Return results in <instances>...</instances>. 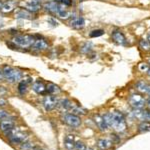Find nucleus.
Listing matches in <instances>:
<instances>
[{
  "label": "nucleus",
  "mask_w": 150,
  "mask_h": 150,
  "mask_svg": "<svg viewBox=\"0 0 150 150\" xmlns=\"http://www.w3.org/2000/svg\"><path fill=\"white\" fill-rule=\"evenodd\" d=\"M106 124L108 127H112L115 131L117 132H124L127 128L126 122H125V117L119 111H114V112L106 113L103 116Z\"/></svg>",
  "instance_id": "obj_1"
},
{
  "label": "nucleus",
  "mask_w": 150,
  "mask_h": 150,
  "mask_svg": "<svg viewBox=\"0 0 150 150\" xmlns=\"http://www.w3.org/2000/svg\"><path fill=\"white\" fill-rule=\"evenodd\" d=\"M2 73H3V77H5L7 81L11 82V83L20 81L23 77L22 72L11 66H4L3 70H2Z\"/></svg>",
  "instance_id": "obj_2"
},
{
  "label": "nucleus",
  "mask_w": 150,
  "mask_h": 150,
  "mask_svg": "<svg viewBox=\"0 0 150 150\" xmlns=\"http://www.w3.org/2000/svg\"><path fill=\"white\" fill-rule=\"evenodd\" d=\"M34 41H35L34 37L29 34L17 35L12 38V42H13L14 44H16L17 46H20L22 48L31 47L33 45V43H34Z\"/></svg>",
  "instance_id": "obj_3"
},
{
  "label": "nucleus",
  "mask_w": 150,
  "mask_h": 150,
  "mask_svg": "<svg viewBox=\"0 0 150 150\" xmlns=\"http://www.w3.org/2000/svg\"><path fill=\"white\" fill-rule=\"evenodd\" d=\"M62 121L69 125L70 127H79L81 124V119L78 115H75L73 113H66L62 116Z\"/></svg>",
  "instance_id": "obj_4"
},
{
  "label": "nucleus",
  "mask_w": 150,
  "mask_h": 150,
  "mask_svg": "<svg viewBox=\"0 0 150 150\" xmlns=\"http://www.w3.org/2000/svg\"><path fill=\"white\" fill-rule=\"evenodd\" d=\"M129 104L132 106L133 108H143L144 105L146 104V100L141 94H137V93H133L129 96Z\"/></svg>",
  "instance_id": "obj_5"
},
{
  "label": "nucleus",
  "mask_w": 150,
  "mask_h": 150,
  "mask_svg": "<svg viewBox=\"0 0 150 150\" xmlns=\"http://www.w3.org/2000/svg\"><path fill=\"white\" fill-rule=\"evenodd\" d=\"M132 116L140 121H147L150 122V110L149 109H143V108H133Z\"/></svg>",
  "instance_id": "obj_6"
},
{
  "label": "nucleus",
  "mask_w": 150,
  "mask_h": 150,
  "mask_svg": "<svg viewBox=\"0 0 150 150\" xmlns=\"http://www.w3.org/2000/svg\"><path fill=\"white\" fill-rule=\"evenodd\" d=\"M24 9L30 13H36L41 9V0H26Z\"/></svg>",
  "instance_id": "obj_7"
},
{
  "label": "nucleus",
  "mask_w": 150,
  "mask_h": 150,
  "mask_svg": "<svg viewBox=\"0 0 150 150\" xmlns=\"http://www.w3.org/2000/svg\"><path fill=\"white\" fill-rule=\"evenodd\" d=\"M111 37H112V39L115 43H117L119 45H125L127 43L126 37H125L123 32L121 30H119V29L113 30L112 33H111Z\"/></svg>",
  "instance_id": "obj_8"
},
{
  "label": "nucleus",
  "mask_w": 150,
  "mask_h": 150,
  "mask_svg": "<svg viewBox=\"0 0 150 150\" xmlns=\"http://www.w3.org/2000/svg\"><path fill=\"white\" fill-rule=\"evenodd\" d=\"M58 104V100L54 96H46L43 100V106L46 111H51L54 109Z\"/></svg>",
  "instance_id": "obj_9"
},
{
  "label": "nucleus",
  "mask_w": 150,
  "mask_h": 150,
  "mask_svg": "<svg viewBox=\"0 0 150 150\" xmlns=\"http://www.w3.org/2000/svg\"><path fill=\"white\" fill-rule=\"evenodd\" d=\"M16 6H17V2L15 0H8L5 3L2 4L1 8H0V12L3 14L10 13L16 8Z\"/></svg>",
  "instance_id": "obj_10"
},
{
  "label": "nucleus",
  "mask_w": 150,
  "mask_h": 150,
  "mask_svg": "<svg viewBox=\"0 0 150 150\" xmlns=\"http://www.w3.org/2000/svg\"><path fill=\"white\" fill-rule=\"evenodd\" d=\"M69 24L71 27H73L75 29H81L85 25V20L81 16H75V17H73L70 20Z\"/></svg>",
  "instance_id": "obj_11"
},
{
  "label": "nucleus",
  "mask_w": 150,
  "mask_h": 150,
  "mask_svg": "<svg viewBox=\"0 0 150 150\" xmlns=\"http://www.w3.org/2000/svg\"><path fill=\"white\" fill-rule=\"evenodd\" d=\"M26 139H27L26 135L21 132H16L13 136L10 137V141L13 144H22L23 142L26 141Z\"/></svg>",
  "instance_id": "obj_12"
},
{
  "label": "nucleus",
  "mask_w": 150,
  "mask_h": 150,
  "mask_svg": "<svg viewBox=\"0 0 150 150\" xmlns=\"http://www.w3.org/2000/svg\"><path fill=\"white\" fill-rule=\"evenodd\" d=\"M136 89L141 93H144V94H147V95L150 96V84H147L146 82L144 81H138L136 83Z\"/></svg>",
  "instance_id": "obj_13"
},
{
  "label": "nucleus",
  "mask_w": 150,
  "mask_h": 150,
  "mask_svg": "<svg viewBox=\"0 0 150 150\" xmlns=\"http://www.w3.org/2000/svg\"><path fill=\"white\" fill-rule=\"evenodd\" d=\"M32 47L34 48L35 50L43 51V50H46L48 48V43L45 39H35Z\"/></svg>",
  "instance_id": "obj_14"
},
{
  "label": "nucleus",
  "mask_w": 150,
  "mask_h": 150,
  "mask_svg": "<svg viewBox=\"0 0 150 150\" xmlns=\"http://www.w3.org/2000/svg\"><path fill=\"white\" fill-rule=\"evenodd\" d=\"M94 121H95L96 125H97L98 128L101 130V131H106V129L108 128V126H107V124H106L105 120H104L103 116L96 114L94 116Z\"/></svg>",
  "instance_id": "obj_15"
},
{
  "label": "nucleus",
  "mask_w": 150,
  "mask_h": 150,
  "mask_svg": "<svg viewBox=\"0 0 150 150\" xmlns=\"http://www.w3.org/2000/svg\"><path fill=\"white\" fill-rule=\"evenodd\" d=\"M113 144V141H111L110 139L107 138H101L97 141V147L100 150H106L110 148Z\"/></svg>",
  "instance_id": "obj_16"
},
{
  "label": "nucleus",
  "mask_w": 150,
  "mask_h": 150,
  "mask_svg": "<svg viewBox=\"0 0 150 150\" xmlns=\"http://www.w3.org/2000/svg\"><path fill=\"white\" fill-rule=\"evenodd\" d=\"M12 128H14V121L13 120L8 119V118H5V119H3L1 122H0V129H1L3 132H5L9 129H12Z\"/></svg>",
  "instance_id": "obj_17"
},
{
  "label": "nucleus",
  "mask_w": 150,
  "mask_h": 150,
  "mask_svg": "<svg viewBox=\"0 0 150 150\" xmlns=\"http://www.w3.org/2000/svg\"><path fill=\"white\" fill-rule=\"evenodd\" d=\"M57 106L59 108H61L62 110H71L72 106H73V103L70 100H68V99H62V100L58 101Z\"/></svg>",
  "instance_id": "obj_18"
},
{
  "label": "nucleus",
  "mask_w": 150,
  "mask_h": 150,
  "mask_svg": "<svg viewBox=\"0 0 150 150\" xmlns=\"http://www.w3.org/2000/svg\"><path fill=\"white\" fill-rule=\"evenodd\" d=\"M32 89H33V91H35V92L38 94H44L45 91H46V87H45L44 84L40 81L34 82L32 85Z\"/></svg>",
  "instance_id": "obj_19"
},
{
  "label": "nucleus",
  "mask_w": 150,
  "mask_h": 150,
  "mask_svg": "<svg viewBox=\"0 0 150 150\" xmlns=\"http://www.w3.org/2000/svg\"><path fill=\"white\" fill-rule=\"evenodd\" d=\"M64 146L67 150H73L75 147L74 136L73 135H67L64 140Z\"/></svg>",
  "instance_id": "obj_20"
},
{
  "label": "nucleus",
  "mask_w": 150,
  "mask_h": 150,
  "mask_svg": "<svg viewBox=\"0 0 150 150\" xmlns=\"http://www.w3.org/2000/svg\"><path fill=\"white\" fill-rule=\"evenodd\" d=\"M58 7H59V5H58L56 2H48V3H46L44 5L45 10L50 12V13H52V14H56Z\"/></svg>",
  "instance_id": "obj_21"
},
{
  "label": "nucleus",
  "mask_w": 150,
  "mask_h": 150,
  "mask_svg": "<svg viewBox=\"0 0 150 150\" xmlns=\"http://www.w3.org/2000/svg\"><path fill=\"white\" fill-rule=\"evenodd\" d=\"M63 5H59V7H58V10L56 12V14L55 15H57L58 17L62 18V19H67L70 17V12H68L66 10L65 8H63L62 7Z\"/></svg>",
  "instance_id": "obj_22"
},
{
  "label": "nucleus",
  "mask_w": 150,
  "mask_h": 150,
  "mask_svg": "<svg viewBox=\"0 0 150 150\" xmlns=\"http://www.w3.org/2000/svg\"><path fill=\"white\" fill-rule=\"evenodd\" d=\"M46 91L51 95H56V94L60 93V88L58 87L56 84H53V83H48L46 86Z\"/></svg>",
  "instance_id": "obj_23"
},
{
  "label": "nucleus",
  "mask_w": 150,
  "mask_h": 150,
  "mask_svg": "<svg viewBox=\"0 0 150 150\" xmlns=\"http://www.w3.org/2000/svg\"><path fill=\"white\" fill-rule=\"evenodd\" d=\"M29 83H31V78H27L26 80H22L19 83L18 85V91L20 92L21 94H24L27 90V85Z\"/></svg>",
  "instance_id": "obj_24"
},
{
  "label": "nucleus",
  "mask_w": 150,
  "mask_h": 150,
  "mask_svg": "<svg viewBox=\"0 0 150 150\" xmlns=\"http://www.w3.org/2000/svg\"><path fill=\"white\" fill-rule=\"evenodd\" d=\"M139 48L144 52L150 51V42L147 39H140L139 40Z\"/></svg>",
  "instance_id": "obj_25"
},
{
  "label": "nucleus",
  "mask_w": 150,
  "mask_h": 150,
  "mask_svg": "<svg viewBox=\"0 0 150 150\" xmlns=\"http://www.w3.org/2000/svg\"><path fill=\"white\" fill-rule=\"evenodd\" d=\"M70 111H72V113L75 114V115H85L87 113L86 109L80 107V106H75V105L72 106V108H71V110H70Z\"/></svg>",
  "instance_id": "obj_26"
},
{
  "label": "nucleus",
  "mask_w": 150,
  "mask_h": 150,
  "mask_svg": "<svg viewBox=\"0 0 150 150\" xmlns=\"http://www.w3.org/2000/svg\"><path fill=\"white\" fill-rule=\"evenodd\" d=\"M138 130H139L140 133H145V132L150 131V123L147 122V121H142L139 124Z\"/></svg>",
  "instance_id": "obj_27"
},
{
  "label": "nucleus",
  "mask_w": 150,
  "mask_h": 150,
  "mask_svg": "<svg viewBox=\"0 0 150 150\" xmlns=\"http://www.w3.org/2000/svg\"><path fill=\"white\" fill-rule=\"evenodd\" d=\"M104 34V30L102 29H95V30H92L90 33H89V36L90 37H99V36H102Z\"/></svg>",
  "instance_id": "obj_28"
},
{
  "label": "nucleus",
  "mask_w": 150,
  "mask_h": 150,
  "mask_svg": "<svg viewBox=\"0 0 150 150\" xmlns=\"http://www.w3.org/2000/svg\"><path fill=\"white\" fill-rule=\"evenodd\" d=\"M91 49H92V45H91V43H85V44H84L81 48V52L82 53H89L91 51Z\"/></svg>",
  "instance_id": "obj_29"
},
{
  "label": "nucleus",
  "mask_w": 150,
  "mask_h": 150,
  "mask_svg": "<svg viewBox=\"0 0 150 150\" xmlns=\"http://www.w3.org/2000/svg\"><path fill=\"white\" fill-rule=\"evenodd\" d=\"M149 68H150V65L147 64V63H140L139 66H138V69L141 72H143V73H146Z\"/></svg>",
  "instance_id": "obj_30"
},
{
  "label": "nucleus",
  "mask_w": 150,
  "mask_h": 150,
  "mask_svg": "<svg viewBox=\"0 0 150 150\" xmlns=\"http://www.w3.org/2000/svg\"><path fill=\"white\" fill-rule=\"evenodd\" d=\"M76 150H86V146L83 142L81 141H77L75 142V147H74Z\"/></svg>",
  "instance_id": "obj_31"
},
{
  "label": "nucleus",
  "mask_w": 150,
  "mask_h": 150,
  "mask_svg": "<svg viewBox=\"0 0 150 150\" xmlns=\"http://www.w3.org/2000/svg\"><path fill=\"white\" fill-rule=\"evenodd\" d=\"M17 15H18V17H21V18H30L29 16H30V12H28L27 10H25V11H23V10H21V11H19L18 13H17Z\"/></svg>",
  "instance_id": "obj_32"
},
{
  "label": "nucleus",
  "mask_w": 150,
  "mask_h": 150,
  "mask_svg": "<svg viewBox=\"0 0 150 150\" xmlns=\"http://www.w3.org/2000/svg\"><path fill=\"white\" fill-rule=\"evenodd\" d=\"M55 2L63 6H70L72 4V0H55Z\"/></svg>",
  "instance_id": "obj_33"
},
{
  "label": "nucleus",
  "mask_w": 150,
  "mask_h": 150,
  "mask_svg": "<svg viewBox=\"0 0 150 150\" xmlns=\"http://www.w3.org/2000/svg\"><path fill=\"white\" fill-rule=\"evenodd\" d=\"M32 144L29 143V142H23L21 144V150H31L32 149Z\"/></svg>",
  "instance_id": "obj_34"
},
{
  "label": "nucleus",
  "mask_w": 150,
  "mask_h": 150,
  "mask_svg": "<svg viewBox=\"0 0 150 150\" xmlns=\"http://www.w3.org/2000/svg\"><path fill=\"white\" fill-rule=\"evenodd\" d=\"M8 117H9V113L7 112V111L0 109V120H3V119L8 118Z\"/></svg>",
  "instance_id": "obj_35"
},
{
  "label": "nucleus",
  "mask_w": 150,
  "mask_h": 150,
  "mask_svg": "<svg viewBox=\"0 0 150 150\" xmlns=\"http://www.w3.org/2000/svg\"><path fill=\"white\" fill-rule=\"evenodd\" d=\"M48 22H49V23H52V25H53V26H57V25H58V22H57L56 20H54L53 18L48 19Z\"/></svg>",
  "instance_id": "obj_36"
},
{
  "label": "nucleus",
  "mask_w": 150,
  "mask_h": 150,
  "mask_svg": "<svg viewBox=\"0 0 150 150\" xmlns=\"http://www.w3.org/2000/svg\"><path fill=\"white\" fill-rule=\"evenodd\" d=\"M7 104V101L5 100L4 98H0V107H2V106H5Z\"/></svg>",
  "instance_id": "obj_37"
},
{
  "label": "nucleus",
  "mask_w": 150,
  "mask_h": 150,
  "mask_svg": "<svg viewBox=\"0 0 150 150\" xmlns=\"http://www.w3.org/2000/svg\"><path fill=\"white\" fill-rule=\"evenodd\" d=\"M146 104H147V106H148V107L150 108V98H148L146 100Z\"/></svg>",
  "instance_id": "obj_38"
},
{
  "label": "nucleus",
  "mask_w": 150,
  "mask_h": 150,
  "mask_svg": "<svg viewBox=\"0 0 150 150\" xmlns=\"http://www.w3.org/2000/svg\"><path fill=\"white\" fill-rule=\"evenodd\" d=\"M3 78V73H2V71H0V80Z\"/></svg>",
  "instance_id": "obj_39"
},
{
  "label": "nucleus",
  "mask_w": 150,
  "mask_h": 150,
  "mask_svg": "<svg viewBox=\"0 0 150 150\" xmlns=\"http://www.w3.org/2000/svg\"><path fill=\"white\" fill-rule=\"evenodd\" d=\"M146 39L150 42V33H148V34H147V38H146Z\"/></svg>",
  "instance_id": "obj_40"
},
{
  "label": "nucleus",
  "mask_w": 150,
  "mask_h": 150,
  "mask_svg": "<svg viewBox=\"0 0 150 150\" xmlns=\"http://www.w3.org/2000/svg\"><path fill=\"white\" fill-rule=\"evenodd\" d=\"M146 74H147V75H149V76H150V68L148 69V71L146 72Z\"/></svg>",
  "instance_id": "obj_41"
},
{
  "label": "nucleus",
  "mask_w": 150,
  "mask_h": 150,
  "mask_svg": "<svg viewBox=\"0 0 150 150\" xmlns=\"http://www.w3.org/2000/svg\"><path fill=\"white\" fill-rule=\"evenodd\" d=\"M2 4H3V3H2V1H1V0H0V8H1V6H2Z\"/></svg>",
  "instance_id": "obj_42"
},
{
  "label": "nucleus",
  "mask_w": 150,
  "mask_h": 150,
  "mask_svg": "<svg viewBox=\"0 0 150 150\" xmlns=\"http://www.w3.org/2000/svg\"><path fill=\"white\" fill-rule=\"evenodd\" d=\"M86 150H93V149H86Z\"/></svg>",
  "instance_id": "obj_43"
},
{
  "label": "nucleus",
  "mask_w": 150,
  "mask_h": 150,
  "mask_svg": "<svg viewBox=\"0 0 150 150\" xmlns=\"http://www.w3.org/2000/svg\"><path fill=\"white\" fill-rule=\"evenodd\" d=\"M148 62H149V64H150V59H149V61H148Z\"/></svg>",
  "instance_id": "obj_44"
},
{
  "label": "nucleus",
  "mask_w": 150,
  "mask_h": 150,
  "mask_svg": "<svg viewBox=\"0 0 150 150\" xmlns=\"http://www.w3.org/2000/svg\"><path fill=\"white\" fill-rule=\"evenodd\" d=\"M39 150H43V149H39Z\"/></svg>",
  "instance_id": "obj_45"
}]
</instances>
